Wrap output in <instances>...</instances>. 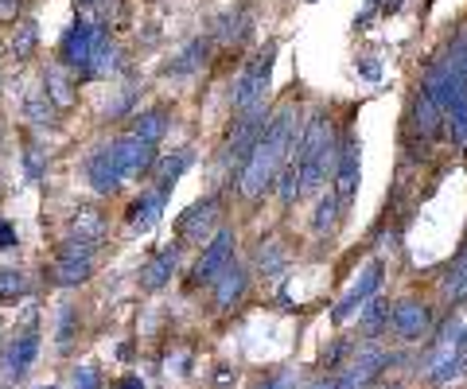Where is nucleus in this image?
Listing matches in <instances>:
<instances>
[{
  "instance_id": "obj_43",
  "label": "nucleus",
  "mask_w": 467,
  "mask_h": 389,
  "mask_svg": "<svg viewBox=\"0 0 467 389\" xmlns=\"http://www.w3.org/2000/svg\"><path fill=\"white\" fill-rule=\"evenodd\" d=\"M113 389H144V382L137 378V374H125V378H117Z\"/></svg>"
},
{
  "instance_id": "obj_8",
  "label": "nucleus",
  "mask_w": 467,
  "mask_h": 389,
  "mask_svg": "<svg viewBox=\"0 0 467 389\" xmlns=\"http://www.w3.org/2000/svg\"><path fill=\"white\" fill-rule=\"evenodd\" d=\"M382 272H386V261H370L367 269H362V277L347 288V296L335 304V312H331V320L335 323H347V320H355L358 315V308L367 304V300L382 288Z\"/></svg>"
},
{
  "instance_id": "obj_11",
  "label": "nucleus",
  "mask_w": 467,
  "mask_h": 389,
  "mask_svg": "<svg viewBox=\"0 0 467 389\" xmlns=\"http://www.w3.org/2000/svg\"><path fill=\"white\" fill-rule=\"evenodd\" d=\"M358 152H362V144H358V137H343V144H339V156H335V199H339V207H347L350 199H355V191H358Z\"/></svg>"
},
{
  "instance_id": "obj_31",
  "label": "nucleus",
  "mask_w": 467,
  "mask_h": 389,
  "mask_svg": "<svg viewBox=\"0 0 467 389\" xmlns=\"http://www.w3.org/2000/svg\"><path fill=\"white\" fill-rule=\"evenodd\" d=\"M27 296V277L20 269H0V304H16Z\"/></svg>"
},
{
  "instance_id": "obj_29",
  "label": "nucleus",
  "mask_w": 467,
  "mask_h": 389,
  "mask_svg": "<svg viewBox=\"0 0 467 389\" xmlns=\"http://www.w3.org/2000/svg\"><path fill=\"white\" fill-rule=\"evenodd\" d=\"M288 265V253L281 241H261V250H257V269H261V277H281Z\"/></svg>"
},
{
  "instance_id": "obj_23",
  "label": "nucleus",
  "mask_w": 467,
  "mask_h": 389,
  "mask_svg": "<svg viewBox=\"0 0 467 389\" xmlns=\"http://www.w3.org/2000/svg\"><path fill=\"white\" fill-rule=\"evenodd\" d=\"M137 140H144V144H156L160 137L168 133V109L164 106H156V109H144V113H137L133 118V128H129Z\"/></svg>"
},
{
  "instance_id": "obj_7",
  "label": "nucleus",
  "mask_w": 467,
  "mask_h": 389,
  "mask_svg": "<svg viewBox=\"0 0 467 389\" xmlns=\"http://www.w3.org/2000/svg\"><path fill=\"white\" fill-rule=\"evenodd\" d=\"M36 354H39V331L27 327L8 343L5 351H0V382L12 385V382L27 378V370L36 366Z\"/></svg>"
},
{
  "instance_id": "obj_19",
  "label": "nucleus",
  "mask_w": 467,
  "mask_h": 389,
  "mask_svg": "<svg viewBox=\"0 0 467 389\" xmlns=\"http://www.w3.org/2000/svg\"><path fill=\"white\" fill-rule=\"evenodd\" d=\"M67 238L86 241V246H101L106 241V214L98 207H78L67 222Z\"/></svg>"
},
{
  "instance_id": "obj_2",
  "label": "nucleus",
  "mask_w": 467,
  "mask_h": 389,
  "mask_svg": "<svg viewBox=\"0 0 467 389\" xmlns=\"http://www.w3.org/2000/svg\"><path fill=\"white\" fill-rule=\"evenodd\" d=\"M335 148L331 140V121L327 113H316V118L304 125L300 133V144H296V164H300V195L304 191H319L327 179V171H335Z\"/></svg>"
},
{
  "instance_id": "obj_5",
  "label": "nucleus",
  "mask_w": 467,
  "mask_h": 389,
  "mask_svg": "<svg viewBox=\"0 0 467 389\" xmlns=\"http://www.w3.org/2000/svg\"><path fill=\"white\" fill-rule=\"evenodd\" d=\"M106 39H109V32H101V27H90V24L78 20L75 27H67L63 43H58V63H63L67 70H86L90 55H94Z\"/></svg>"
},
{
  "instance_id": "obj_20",
  "label": "nucleus",
  "mask_w": 467,
  "mask_h": 389,
  "mask_svg": "<svg viewBox=\"0 0 467 389\" xmlns=\"http://www.w3.org/2000/svg\"><path fill=\"white\" fill-rule=\"evenodd\" d=\"M195 164V152L192 148H175L171 156H164V160H160L156 156V191H164V195H171V187H175V179L183 176L187 168Z\"/></svg>"
},
{
  "instance_id": "obj_3",
  "label": "nucleus",
  "mask_w": 467,
  "mask_h": 389,
  "mask_svg": "<svg viewBox=\"0 0 467 389\" xmlns=\"http://www.w3.org/2000/svg\"><path fill=\"white\" fill-rule=\"evenodd\" d=\"M273 63H276V43H265V51L242 70L238 86H234V109L238 113H250L257 106H265V90H269V78H273Z\"/></svg>"
},
{
  "instance_id": "obj_10",
  "label": "nucleus",
  "mask_w": 467,
  "mask_h": 389,
  "mask_svg": "<svg viewBox=\"0 0 467 389\" xmlns=\"http://www.w3.org/2000/svg\"><path fill=\"white\" fill-rule=\"evenodd\" d=\"M389 363H393V358H389L382 347L367 343V347H358V354L350 358L347 374L339 378V389H370V382L382 378V370H386Z\"/></svg>"
},
{
  "instance_id": "obj_26",
  "label": "nucleus",
  "mask_w": 467,
  "mask_h": 389,
  "mask_svg": "<svg viewBox=\"0 0 467 389\" xmlns=\"http://www.w3.org/2000/svg\"><path fill=\"white\" fill-rule=\"evenodd\" d=\"M24 118L32 121L36 128H55V106L47 102V94L43 90H27V97H24Z\"/></svg>"
},
{
  "instance_id": "obj_14",
  "label": "nucleus",
  "mask_w": 467,
  "mask_h": 389,
  "mask_svg": "<svg viewBox=\"0 0 467 389\" xmlns=\"http://www.w3.org/2000/svg\"><path fill=\"white\" fill-rule=\"evenodd\" d=\"M429 323H432V315H429V308L420 304V300H401V304L393 308V315H389L393 335L405 339V343L425 339L429 335Z\"/></svg>"
},
{
  "instance_id": "obj_30",
  "label": "nucleus",
  "mask_w": 467,
  "mask_h": 389,
  "mask_svg": "<svg viewBox=\"0 0 467 389\" xmlns=\"http://www.w3.org/2000/svg\"><path fill=\"white\" fill-rule=\"evenodd\" d=\"M339 214H343L339 199H335L331 191H327V195H319V207H316L312 230H316V234H335V226H339Z\"/></svg>"
},
{
  "instance_id": "obj_40",
  "label": "nucleus",
  "mask_w": 467,
  "mask_h": 389,
  "mask_svg": "<svg viewBox=\"0 0 467 389\" xmlns=\"http://www.w3.org/2000/svg\"><path fill=\"white\" fill-rule=\"evenodd\" d=\"M292 382H296L292 378V370H281V374H273V378L261 382V389H292Z\"/></svg>"
},
{
  "instance_id": "obj_35",
  "label": "nucleus",
  "mask_w": 467,
  "mask_h": 389,
  "mask_svg": "<svg viewBox=\"0 0 467 389\" xmlns=\"http://www.w3.org/2000/svg\"><path fill=\"white\" fill-rule=\"evenodd\" d=\"M448 125H451V137H456L460 148H467V97H463L460 106H451V113H448Z\"/></svg>"
},
{
  "instance_id": "obj_18",
  "label": "nucleus",
  "mask_w": 467,
  "mask_h": 389,
  "mask_svg": "<svg viewBox=\"0 0 467 389\" xmlns=\"http://www.w3.org/2000/svg\"><path fill=\"white\" fill-rule=\"evenodd\" d=\"M78 86H75V78H70V70L63 67V63H51V67H43V94H47V102L55 106V109H70L78 102Z\"/></svg>"
},
{
  "instance_id": "obj_17",
  "label": "nucleus",
  "mask_w": 467,
  "mask_h": 389,
  "mask_svg": "<svg viewBox=\"0 0 467 389\" xmlns=\"http://www.w3.org/2000/svg\"><path fill=\"white\" fill-rule=\"evenodd\" d=\"M164 207H168V195L156 191V187H152V191H144L140 199H133V203H129V210H125L129 234H149V230L160 222Z\"/></svg>"
},
{
  "instance_id": "obj_45",
  "label": "nucleus",
  "mask_w": 467,
  "mask_h": 389,
  "mask_svg": "<svg viewBox=\"0 0 467 389\" xmlns=\"http://www.w3.org/2000/svg\"><path fill=\"white\" fill-rule=\"evenodd\" d=\"M362 75H367V78H378V63H362Z\"/></svg>"
},
{
  "instance_id": "obj_36",
  "label": "nucleus",
  "mask_w": 467,
  "mask_h": 389,
  "mask_svg": "<svg viewBox=\"0 0 467 389\" xmlns=\"http://www.w3.org/2000/svg\"><path fill=\"white\" fill-rule=\"evenodd\" d=\"M24 168H27V179H39L43 168H47V152H43L39 144H32V148L24 152Z\"/></svg>"
},
{
  "instance_id": "obj_4",
  "label": "nucleus",
  "mask_w": 467,
  "mask_h": 389,
  "mask_svg": "<svg viewBox=\"0 0 467 389\" xmlns=\"http://www.w3.org/2000/svg\"><path fill=\"white\" fill-rule=\"evenodd\" d=\"M94 253H98V246H86V241L67 238L63 246H58V253H55V261H51V281L58 288L86 284L90 281V272H94Z\"/></svg>"
},
{
  "instance_id": "obj_25",
  "label": "nucleus",
  "mask_w": 467,
  "mask_h": 389,
  "mask_svg": "<svg viewBox=\"0 0 467 389\" xmlns=\"http://www.w3.org/2000/svg\"><path fill=\"white\" fill-rule=\"evenodd\" d=\"M441 296H444V304H463V300H467V253L444 272Z\"/></svg>"
},
{
  "instance_id": "obj_27",
  "label": "nucleus",
  "mask_w": 467,
  "mask_h": 389,
  "mask_svg": "<svg viewBox=\"0 0 467 389\" xmlns=\"http://www.w3.org/2000/svg\"><path fill=\"white\" fill-rule=\"evenodd\" d=\"M12 55H16V59L24 63V59H32L36 55V47H39V24L36 20H20L16 24V32H12Z\"/></svg>"
},
{
  "instance_id": "obj_15",
  "label": "nucleus",
  "mask_w": 467,
  "mask_h": 389,
  "mask_svg": "<svg viewBox=\"0 0 467 389\" xmlns=\"http://www.w3.org/2000/svg\"><path fill=\"white\" fill-rule=\"evenodd\" d=\"M175 269H180V246L168 241L164 250H156L149 261L140 265V288H144V292H160V288L175 277Z\"/></svg>"
},
{
  "instance_id": "obj_21",
  "label": "nucleus",
  "mask_w": 467,
  "mask_h": 389,
  "mask_svg": "<svg viewBox=\"0 0 467 389\" xmlns=\"http://www.w3.org/2000/svg\"><path fill=\"white\" fill-rule=\"evenodd\" d=\"M125 67V55H121V47H117V43H101V47L90 55V63H86V70L82 75L86 78H109V75H117V70Z\"/></svg>"
},
{
  "instance_id": "obj_6",
  "label": "nucleus",
  "mask_w": 467,
  "mask_h": 389,
  "mask_svg": "<svg viewBox=\"0 0 467 389\" xmlns=\"http://www.w3.org/2000/svg\"><path fill=\"white\" fill-rule=\"evenodd\" d=\"M234 246H238L234 230H218L199 253V261L192 269V284H214L218 277H223V272L230 269V261H234Z\"/></svg>"
},
{
  "instance_id": "obj_33",
  "label": "nucleus",
  "mask_w": 467,
  "mask_h": 389,
  "mask_svg": "<svg viewBox=\"0 0 467 389\" xmlns=\"http://www.w3.org/2000/svg\"><path fill=\"white\" fill-rule=\"evenodd\" d=\"M75 323H78V312L63 304L58 308V323H55V339H58V351H67L70 347V339H75Z\"/></svg>"
},
{
  "instance_id": "obj_22",
  "label": "nucleus",
  "mask_w": 467,
  "mask_h": 389,
  "mask_svg": "<svg viewBox=\"0 0 467 389\" xmlns=\"http://www.w3.org/2000/svg\"><path fill=\"white\" fill-rule=\"evenodd\" d=\"M207 51H211V43H207V39H192L180 55H175L171 63H164V75H175V78L192 75V70H199L202 63H207Z\"/></svg>"
},
{
  "instance_id": "obj_47",
  "label": "nucleus",
  "mask_w": 467,
  "mask_h": 389,
  "mask_svg": "<svg viewBox=\"0 0 467 389\" xmlns=\"http://www.w3.org/2000/svg\"><path fill=\"white\" fill-rule=\"evenodd\" d=\"M39 389H63V385H39Z\"/></svg>"
},
{
  "instance_id": "obj_32",
  "label": "nucleus",
  "mask_w": 467,
  "mask_h": 389,
  "mask_svg": "<svg viewBox=\"0 0 467 389\" xmlns=\"http://www.w3.org/2000/svg\"><path fill=\"white\" fill-rule=\"evenodd\" d=\"M358 312H362V331H367V335H378L382 323H389V304L386 300H378V296H370Z\"/></svg>"
},
{
  "instance_id": "obj_46",
  "label": "nucleus",
  "mask_w": 467,
  "mask_h": 389,
  "mask_svg": "<svg viewBox=\"0 0 467 389\" xmlns=\"http://www.w3.org/2000/svg\"><path fill=\"white\" fill-rule=\"evenodd\" d=\"M78 8H94V5H101V0H75Z\"/></svg>"
},
{
  "instance_id": "obj_1",
  "label": "nucleus",
  "mask_w": 467,
  "mask_h": 389,
  "mask_svg": "<svg viewBox=\"0 0 467 389\" xmlns=\"http://www.w3.org/2000/svg\"><path fill=\"white\" fill-rule=\"evenodd\" d=\"M300 144V128H296V106L285 102L281 109L269 118L265 133H261V140L254 144L250 160L242 164L238 171V191L245 199H261L269 191V187L276 183V171H281V164L288 160L292 152H296Z\"/></svg>"
},
{
  "instance_id": "obj_41",
  "label": "nucleus",
  "mask_w": 467,
  "mask_h": 389,
  "mask_svg": "<svg viewBox=\"0 0 467 389\" xmlns=\"http://www.w3.org/2000/svg\"><path fill=\"white\" fill-rule=\"evenodd\" d=\"M343 354H347V339H335V343H331V351H324V366L331 370V366H335V363H339V358H343Z\"/></svg>"
},
{
  "instance_id": "obj_13",
  "label": "nucleus",
  "mask_w": 467,
  "mask_h": 389,
  "mask_svg": "<svg viewBox=\"0 0 467 389\" xmlns=\"http://www.w3.org/2000/svg\"><path fill=\"white\" fill-rule=\"evenodd\" d=\"M86 183H90L98 195H113L117 187L125 183L121 168H117V156H113V144H101L98 152L86 156Z\"/></svg>"
},
{
  "instance_id": "obj_42",
  "label": "nucleus",
  "mask_w": 467,
  "mask_h": 389,
  "mask_svg": "<svg viewBox=\"0 0 467 389\" xmlns=\"http://www.w3.org/2000/svg\"><path fill=\"white\" fill-rule=\"evenodd\" d=\"M12 246H16V226L8 219H0V250H12Z\"/></svg>"
},
{
  "instance_id": "obj_44",
  "label": "nucleus",
  "mask_w": 467,
  "mask_h": 389,
  "mask_svg": "<svg viewBox=\"0 0 467 389\" xmlns=\"http://www.w3.org/2000/svg\"><path fill=\"white\" fill-rule=\"evenodd\" d=\"M308 389H339V382H335V378H319V382H312Z\"/></svg>"
},
{
  "instance_id": "obj_16",
  "label": "nucleus",
  "mask_w": 467,
  "mask_h": 389,
  "mask_svg": "<svg viewBox=\"0 0 467 389\" xmlns=\"http://www.w3.org/2000/svg\"><path fill=\"white\" fill-rule=\"evenodd\" d=\"M211 288H214V308L218 312H234L245 300V292H250V269L238 265V261H230V269Z\"/></svg>"
},
{
  "instance_id": "obj_39",
  "label": "nucleus",
  "mask_w": 467,
  "mask_h": 389,
  "mask_svg": "<svg viewBox=\"0 0 467 389\" xmlns=\"http://www.w3.org/2000/svg\"><path fill=\"white\" fill-rule=\"evenodd\" d=\"M24 0H0V24H20Z\"/></svg>"
},
{
  "instance_id": "obj_12",
  "label": "nucleus",
  "mask_w": 467,
  "mask_h": 389,
  "mask_svg": "<svg viewBox=\"0 0 467 389\" xmlns=\"http://www.w3.org/2000/svg\"><path fill=\"white\" fill-rule=\"evenodd\" d=\"M113 156H117V168H121L125 179H137V176H149L152 164H156V144H144L133 133H125L121 140H113Z\"/></svg>"
},
{
  "instance_id": "obj_28",
  "label": "nucleus",
  "mask_w": 467,
  "mask_h": 389,
  "mask_svg": "<svg viewBox=\"0 0 467 389\" xmlns=\"http://www.w3.org/2000/svg\"><path fill=\"white\" fill-rule=\"evenodd\" d=\"M276 195H281V203H296L300 199V164H296V152L288 156L276 171Z\"/></svg>"
},
{
  "instance_id": "obj_37",
  "label": "nucleus",
  "mask_w": 467,
  "mask_h": 389,
  "mask_svg": "<svg viewBox=\"0 0 467 389\" xmlns=\"http://www.w3.org/2000/svg\"><path fill=\"white\" fill-rule=\"evenodd\" d=\"M70 385H75V389H101L98 366H78L75 374H70Z\"/></svg>"
},
{
  "instance_id": "obj_24",
  "label": "nucleus",
  "mask_w": 467,
  "mask_h": 389,
  "mask_svg": "<svg viewBox=\"0 0 467 389\" xmlns=\"http://www.w3.org/2000/svg\"><path fill=\"white\" fill-rule=\"evenodd\" d=\"M441 118H444V113L429 102L425 90H420V94L413 97V128H417V133L425 137V140H432L436 133H441Z\"/></svg>"
},
{
  "instance_id": "obj_34",
  "label": "nucleus",
  "mask_w": 467,
  "mask_h": 389,
  "mask_svg": "<svg viewBox=\"0 0 467 389\" xmlns=\"http://www.w3.org/2000/svg\"><path fill=\"white\" fill-rule=\"evenodd\" d=\"M245 32H250V16H245V12H234V16H223L218 39H223V43H238V39H245Z\"/></svg>"
},
{
  "instance_id": "obj_9",
  "label": "nucleus",
  "mask_w": 467,
  "mask_h": 389,
  "mask_svg": "<svg viewBox=\"0 0 467 389\" xmlns=\"http://www.w3.org/2000/svg\"><path fill=\"white\" fill-rule=\"evenodd\" d=\"M218 210H223V199L218 195H207V199H199L195 207H187L180 214V222H175L180 238L192 241V246H202V241L211 238V230L218 226Z\"/></svg>"
},
{
  "instance_id": "obj_38",
  "label": "nucleus",
  "mask_w": 467,
  "mask_h": 389,
  "mask_svg": "<svg viewBox=\"0 0 467 389\" xmlns=\"http://www.w3.org/2000/svg\"><path fill=\"white\" fill-rule=\"evenodd\" d=\"M133 97H137V90H133V86H125V90H121V94H117V97H113V102L106 106V118H121V113H125L129 106H133Z\"/></svg>"
}]
</instances>
